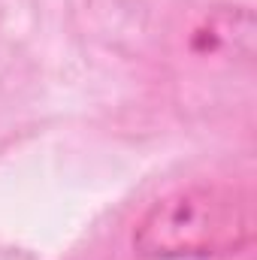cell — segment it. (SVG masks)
I'll return each instance as SVG.
<instances>
[{"instance_id":"cell-1","label":"cell","mask_w":257,"mask_h":260,"mask_svg":"<svg viewBox=\"0 0 257 260\" xmlns=\"http://www.w3.org/2000/svg\"><path fill=\"white\" fill-rule=\"evenodd\" d=\"M254 236V197L245 188L194 182L148 206L133 230V251L142 260H221L242 254Z\"/></svg>"}]
</instances>
